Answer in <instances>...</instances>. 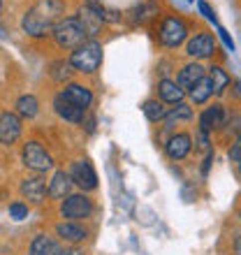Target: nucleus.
I'll list each match as a JSON object with an SVG mask.
<instances>
[{"label": "nucleus", "mask_w": 241, "mask_h": 255, "mask_svg": "<svg viewBox=\"0 0 241 255\" xmlns=\"http://www.w3.org/2000/svg\"><path fill=\"white\" fill-rule=\"evenodd\" d=\"M44 193H49L47 186H44V179L35 176V179H26L21 183V195L28 197L30 202H42L44 200Z\"/></svg>", "instance_id": "nucleus-16"}, {"label": "nucleus", "mask_w": 241, "mask_h": 255, "mask_svg": "<svg viewBox=\"0 0 241 255\" xmlns=\"http://www.w3.org/2000/svg\"><path fill=\"white\" fill-rule=\"evenodd\" d=\"M30 255H74V251H63L58 246L54 237H47V235H37L30 242Z\"/></svg>", "instance_id": "nucleus-9"}, {"label": "nucleus", "mask_w": 241, "mask_h": 255, "mask_svg": "<svg viewBox=\"0 0 241 255\" xmlns=\"http://www.w3.org/2000/svg\"><path fill=\"white\" fill-rule=\"evenodd\" d=\"M204 79V67L200 63H190L179 72V86L181 88H193L197 81Z\"/></svg>", "instance_id": "nucleus-17"}, {"label": "nucleus", "mask_w": 241, "mask_h": 255, "mask_svg": "<svg viewBox=\"0 0 241 255\" xmlns=\"http://www.w3.org/2000/svg\"><path fill=\"white\" fill-rule=\"evenodd\" d=\"M93 211V202L88 200L86 195H67L63 204H60V214L63 218H70V221H81V218H88Z\"/></svg>", "instance_id": "nucleus-5"}, {"label": "nucleus", "mask_w": 241, "mask_h": 255, "mask_svg": "<svg viewBox=\"0 0 241 255\" xmlns=\"http://www.w3.org/2000/svg\"><path fill=\"white\" fill-rule=\"evenodd\" d=\"M102 63V47L100 42H84L79 49H74L70 56V65L77 67L79 72H95Z\"/></svg>", "instance_id": "nucleus-3"}, {"label": "nucleus", "mask_w": 241, "mask_h": 255, "mask_svg": "<svg viewBox=\"0 0 241 255\" xmlns=\"http://www.w3.org/2000/svg\"><path fill=\"white\" fill-rule=\"evenodd\" d=\"M235 253H237V255H241V235L235 239Z\"/></svg>", "instance_id": "nucleus-31"}, {"label": "nucleus", "mask_w": 241, "mask_h": 255, "mask_svg": "<svg viewBox=\"0 0 241 255\" xmlns=\"http://www.w3.org/2000/svg\"><path fill=\"white\" fill-rule=\"evenodd\" d=\"M158 91H160L162 102H172V105H179V102L183 100V88H181L176 81L162 79L160 86H158Z\"/></svg>", "instance_id": "nucleus-20"}, {"label": "nucleus", "mask_w": 241, "mask_h": 255, "mask_svg": "<svg viewBox=\"0 0 241 255\" xmlns=\"http://www.w3.org/2000/svg\"><path fill=\"white\" fill-rule=\"evenodd\" d=\"M221 126H225V112H223L221 105H214V107H209L207 112H202V116H200L202 132H209V130L221 128Z\"/></svg>", "instance_id": "nucleus-15"}, {"label": "nucleus", "mask_w": 241, "mask_h": 255, "mask_svg": "<svg viewBox=\"0 0 241 255\" xmlns=\"http://www.w3.org/2000/svg\"><path fill=\"white\" fill-rule=\"evenodd\" d=\"M144 114H146V119L151 123H158V121H162L165 116H167V109H165V105L162 102H158V100H148V102H144Z\"/></svg>", "instance_id": "nucleus-23"}, {"label": "nucleus", "mask_w": 241, "mask_h": 255, "mask_svg": "<svg viewBox=\"0 0 241 255\" xmlns=\"http://www.w3.org/2000/svg\"><path fill=\"white\" fill-rule=\"evenodd\" d=\"M188 26L183 23V19L179 16H167L160 26V42L165 47H179L181 42L186 40Z\"/></svg>", "instance_id": "nucleus-6"}, {"label": "nucleus", "mask_w": 241, "mask_h": 255, "mask_svg": "<svg viewBox=\"0 0 241 255\" xmlns=\"http://www.w3.org/2000/svg\"><path fill=\"white\" fill-rule=\"evenodd\" d=\"M54 109H56V114L60 116V119H65V121H72V123H81L84 121V109H79L77 105H72V102L67 100L63 93H58L54 98Z\"/></svg>", "instance_id": "nucleus-11"}, {"label": "nucleus", "mask_w": 241, "mask_h": 255, "mask_svg": "<svg viewBox=\"0 0 241 255\" xmlns=\"http://www.w3.org/2000/svg\"><path fill=\"white\" fill-rule=\"evenodd\" d=\"M197 7H200V12L204 14V16H207V19L211 21L214 26H218V21H216V14H214V9H211V7H209L207 2H204V0H197Z\"/></svg>", "instance_id": "nucleus-27"}, {"label": "nucleus", "mask_w": 241, "mask_h": 255, "mask_svg": "<svg viewBox=\"0 0 241 255\" xmlns=\"http://www.w3.org/2000/svg\"><path fill=\"white\" fill-rule=\"evenodd\" d=\"M216 30H218V37L225 42V47H228L230 51H235V40L228 35V30H225V28H221V26H216Z\"/></svg>", "instance_id": "nucleus-28"}, {"label": "nucleus", "mask_w": 241, "mask_h": 255, "mask_svg": "<svg viewBox=\"0 0 241 255\" xmlns=\"http://www.w3.org/2000/svg\"><path fill=\"white\" fill-rule=\"evenodd\" d=\"M188 151H190V134H186V132L174 134V137L165 144V153H167V158H172V160L186 158Z\"/></svg>", "instance_id": "nucleus-13"}, {"label": "nucleus", "mask_w": 241, "mask_h": 255, "mask_svg": "<svg viewBox=\"0 0 241 255\" xmlns=\"http://www.w3.org/2000/svg\"><path fill=\"white\" fill-rule=\"evenodd\" d=\"M186 49H188V56H193V58H209L216 51V44H214V37L209 33H200L188 42Z\"/></svg>", "instance_id": "nucleus-10"}, {"label": "nucleus", "mask_w": 241, "mask_h": 255, "mask_svg": "<svg viewBox=\"0 0 241 255\" xmlns=\"http://www.w3.org/2000/svg\"><path fill=\"white\" fill-rule=\"evenodd\" d=\"M211 93H214V84H211V79H207V77L190 88V98H193L195 105H204Z\"/></svg>", "instance_id": "nucleus-21"}, {"label": "nucleus", "mask_w": 241, "mask_h": 255, "mask_svg": "<svg viewBox=\"0 0 241 255\" xmlns=\"http://www.w3.org/2000/svg\"><path fill=\"white\" fill-rule=\"evenodd\" d=\"M237 165H239V174H241V160H239V162H237Z\"/></svg>", "instance_id": "nucleus-32"}, {"label": "nucleus", "mask_w": 241, "mask_h": 255, "mask_svg": "<svg viewBox=\"0 0 241 255\" xmlns=\"http://www.w3.org/2000/svg\"><path fill=\"white\" fill-rule=\"evenodd\" d=\"M70 176H72V181L77 183L81 190L98 188V174H95V169L91 167V162H88V160L74 162V167H72V172H70Z\"/></svg>", "instance_id": "nucleus-7"}, {"label": "nucleus", "mask_w": 241, "mask_h": 255, "mask_svg": "<svg viewBox=\"0 0 241 255\" xmlns=\"http://www.w3.org/2000/svg\"><path fill=\"white\" fill-rule=\"evenodd\" d=\"M86 35L88 33L79 21V16H67V19L58 21L54 28V40L63 49H79L86 42Z\"/></svg>", "instance_id": "nucleus-2"}, {"label": "nucleus", "mask_w": 241, "mask_h": 255, "mask_svg": "<svg viewBox=\"0 0 241 255\" xmlns=\"http://www.w3.org/2000/svg\"><path fill=\"white\" fill-rule=\"evenodd\" d=\"M211 162H214V153L209 151V153H207V160H204V165H202V174H207V172H209V165H211Z\"/></svg>", "instance_id": "nucleus-30"}, {"label": "nucleus", "mask_w": 241, "mask_h": 255, "mask_svg": "<svg viewBox=\"0 0 241 255\" xmlns=\"http://www.w3.org/2000/svg\"><path fill=\"white\" fill-rule=\"evenodd\" d=\"M209 79H211V84H214V93H216V95H221L223 91L228 88V84H230V77L225 74V70H223V67H218V65L211 67V74H209Z\"/></svg>", "instance_id": "nucleus-24"}, {"label": "nucleus", "mask_w": 241, "mask_h": 255, "mask_svg": "<svg viewBox=\"0 0 241 255\" xmlns=\"http://www.w3.org/2000/svg\"><path fill=\"white\" fill-rule=\"evenodd\" d=\"M72 176L65 174L63 169L60 172H56L54 179H51V183H49V197H65L67 193H70V186H72Z\"/></svg>", "instance_id": "nucleus-19"}, {"label": "nucleus", "mask_w": 241, "mask_h": 255, "mask_svg": "<svg viewBox=\"0 0 241 255\" xmlns=\"http://www.w3.org/2000/svg\"><path fill=\"white\" fill-rule=\"evenodd\" d=\"M60 12H63V2H60V0H40L33 9H28V14L23 16V21H21V26H23V30H26L28 35L42 37V35H47L49 30L54 33Z\"/></svg>", "instance_id": "nucleus-1"}, {"label": "nucleus", "mask_w": 241, "mask_h": 255, "mask_svg": "<svg viewBox=\"0 0 241 255\" xmlns=\"http://www.w3.org/2000/svg\"><path fill=\"white\" fill-rule=\"evenodd\" d=\"M19 134H21L19 116H14L12 112H2L0 114V141L5 146H9V144H14V141L19 139Z\"/></svg>", "instance_id": "nucleus-8"}, {"label": "nucleus", "mask_w": 241, "mask_h": 255, "mask_svg": "<svg viewBox=\"0 0 241 255\" xmlns=\"http://www.w3.org/2000/svg\"><path fill=\"white\" fill-rule=\"evenodd\" d=\"M9 218H14V221L28 218V207L21 204V202H12V204H9Z\"/></svg>", "instance_id": "nucleus-26"}, {"label": "nucleus", "mask_w": 241, "mask_h": 255, "mask_svg": "<svg viewBox=\"0 0 241 255\" xmlns=\"http://www.w3.org/2000/svg\"><path fill=\"white\" fill-rule=\"evenodd\" d=\"M63 95H65L72 105L84 109V112H86V109L91 107V102H93V93H91L86 86H81V84H67V86L63 88Z\"/></svg>", "instance_id": "nucleus-12"}, {"label": "nucleus", "mask_w": 241, "mask_h": 255, "mask_svg": "<svg viewBox=\"0 0 241 255\" xmlns=\"http://www.w3.org/2000/svg\"><path fill=\"white\" fill-rule=\"evenodd\" d=\"M190 116H193V109L188 107V105H183V102H179V105H176L172 112H167V116H165V123H167L165 128H172L176 121H183V119H190Z\"/></svg>", "instance_id": "nucleus-25"}, {"label": "nucleus", "mask_w": 241, "mask_h": 255, "mask_svg": "<svg viewBox=\"0 0 241 255\" xmlns=\"http://www.w3.org/2000/svg\"><path fill=\"white\" fill-rule=\"evenodd\" d=\"M56 235H58L63 242L79 244L86 239V230L81 228L77 221H67V223H58V225H56Z\"/></svg>", "instance_id": "nucleus-14"}, {"label": "nucleus", "mask_w": 241, "mask_h": 255, "mask_svg": "<svg viewBox=\"0 0 241 255\" xmlns=\"http://www.w3.org/2000/svg\"><path fill=\"white\" fill-rule=\"evenodd\" d=\"M230 160H232V162H239V160H241V134L237 137L235 146L230 148Z\"/></svg>", "instance_id": "nucleus-29"}, {"label": "nucleus", "mask_w": 241, "mask_h": 255, "mask_svg": "<svg viewBox=\"0 0 241 255\" xmlns=\"http://www.w3.org/2000/svg\"><path fill=\"white\" fill-rule=\"evenodd\" d=\"M102 16L98 9H93V7H84L79 12V21L84 23V28H86V33L88 35H98L100 33V28H102Z\"/></svg>", "instance_id": "nucleus-18"}, {"label": "nucleus", "mask_w": 241, "mask_h": 255, "mask_svg": "<svg viewBox=\"0 0 241 255\" xmlns=\"http://www.w3.org/2000/svg\"><path fill=\"white\" fill-rule=\"evenodd\" d=\"M239 218H241V209H239Z\"/></svg>", "instance_id": "nucleus-33"}, {"label": "nucleus", "mask_w": 241, "mask_h": 255, "mask_svg": "<svg viewBox=\"0 0 241 255\" xmlns=\"http://www.w3.org/2000/svg\"><path fill=\"white\" fill-rule=\"evenodd\" d=\"M16 112L23 119H35V114H37V98L35 95H21L16 100Z\"/></svg>", "instance_id": "nucleus-22"}, {"label": "nucleus", "mask_w": 241, "mask_h": 255, "mask_svg": "<svg viewBox=\"0 0 241 255\" xmlns=\"http://www.w3.org/2000/svg\"><path fill=\"white\" fill-rule=\"evenodd\" d=\"M21 158H23V165L35 169V172H47V169L54 167L51 155L47 153V148L42 146L40 141H28L21 151Z\"/></svg>", "instance_id": "nucleus-4"}]
</instances>
